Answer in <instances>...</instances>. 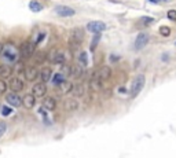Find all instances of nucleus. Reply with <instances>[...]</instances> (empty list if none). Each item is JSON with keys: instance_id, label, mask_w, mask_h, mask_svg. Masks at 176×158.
Instances as JSON below:
<instances>
[{"instance_id": "nucleus-1", "label": "nucleus", "mask_w": 176, "mask_h": 158, "mask_svg": "<svg viewBox=\"0 0 176 158\" xmlns=\"http://www.w3.org/2000/svg\"><path fill=\"white\" fill-rule=\"evenodd\" d=\"M18 54L19 50L13 44V43H7L3 48V57L6 61H10V62H15L18 59Z\"/></svg>"}, {"instance_id": "nucleus-2", "label": "nucleus", "mask_w": 176, "mask_h": 158, "mask_svg": "<svg viewBox=\"0 0 176 158\" xmlns=\"http://www.w3.org/2000/svg\"><path fill=\"white\" fill-rule=\"evenodd\" d=\"M84 37H85L84 29H81V28H74L72 30V33H70V45L79 47L84 41Z\"/></svg>"}, {"instance_id": "nucleus-3", "label": "nucleus", "mask_w": 176, "mask_h": 158, "mask_svg": "<svg viewBox=\"0 0 176 158\" xmlns=\"http://www.w3.org/2000/svg\"><path fill=\"white\" fill-rule=\"evenodd\" d=\"M145 82H146V78L143 74H138V76L133 78L132 87H131V98H135L136 95H139V92L145 87Z\"/></svg>"}, {"instance_id": "nucleus-4", "label": "nucleus", "mask_w": 176, "mask_h": 158, "mask_svg": "<svg viewBox=\"0 0 176 158\" xmlns=\"http://www.w3.org/2000/svg\"><path fill=\"white\" fill-rule=\"evenodd\" d=\"M19 54H21V57L24 58V59L30 58L35 54V45H33V43H30V41H24L22 45H21V48H19Z\"/></svg>"}, {"instance_id": "nucleus-5", "label": "nucleus", "mask_w": 176, "mask_h": 158, "mask_svg": "<svg viewBox=\"0 0 176 158\" xmlns=\"http://www.w3.org/2000/svg\"><path fill=\"white\" fill-rule=\"evenodd\" d=\"M94 77H96V78H99L101 81H107L110 77H112V69L109 68V66H101L99 69L95 72Z\"/></svg>"}, {"instance_id": "nucleus-6", "label": "nucleus", "mask_w": 176, "mask_h": 158, "mask_svg": "<svg viewBox=\"0 0 176 158\" xmlns=\"http://www.w3.org/2000/svg\"><path fill=\"white\" fill-rule=\"evenodd\" d=\"M87 29L91 33H95V34H99L101 32L106 30V24H103L101 21H92V22H88Z\"/></svg>"}, {"instance_id": "nucleus-7", "label": "nucleus", "mask_w": 176, "mask_h": 158, "mask_svg": "<svg viewBox=\"0 0 176 158\" xmlns=\"http://www.w3.org/2000/svg\"><path fill=\"white\" fill-rule=\"evenodd\" d=\"M32 94L35 95L36 98H43L44 95L47 94L45 82H37V84H35L33 88H32Z\"/></svg>"}, {"instance_id": "nucleus-8", "label": "nucleus", "mask_w": 176, "mask_h": 158, "mask_svg": "<svg viewBox=\"0 0 176 158\" xmlns=\"http://www.w3.org/2000/svg\"><path fill=\"white\" fill-rule=\"evenodd\" d=\"M6 101L10 106L13 107H19L22 105V99L19 98V95H17L15 92H11V94H7L6 95Z\"/></svg>"}, {"instance_id": "nucleus-9", "label": "nucleus", "mask_w": 176, "mask_h": 158, "mask_svg": "<svg viewBox=\"0 0 176 158\" xmlns=\"http://www.w3.org/2000/svg\"><path fill=\"white\" fill-rule=\"evenodd\" d=\"M79 106H80V103L76 98H68L63 102V107H65L66 111H76L79 109Z\"/></svg>"}, {"instance_id": "nucleus-10", "label": "nucleus", "mask_w": 176, "mask_h": 158, "mask_svg": "<svg viewBox=\"0 0 176 158\" xmlns=\"http://www.w3.org/2000/svg\"><path fill=\"white\" fill-rule=\"evenodd\" d=\"M51 61L52 63H63L66 62V57H65V52L62 50H54L51 52Z\"/></svg>"}, {"instance_id": "nucleus-11", "label": "nucleus", "mask_w": 176, "mask_h": 158, "mask_svg": "<svg viewBox=\"0 0 176 158\" xmlns=\"http://www.w3.org/2000/svg\"><path fill=\"white\" fill-rule=\"evenodd\" d=\"M39 76H40V72L36 66H28L25 69V77L28 81H35Z\"/></svg>"}, {"instance_id": "nucleus-12", "label": "nucleus", "mask_w": 176, "mask_h": 158, "mask_svg": "<svg viewBox=\"0 0 176 158\" xmlns=\"http://www.w3.org/2000/svg\"><path fill=\"white\" fill-rule=\"evenodd\" d=\"M147 43H149V34L147 33H139L136 40H135V48L136 50H142V48L146 47Z\"/></svg>"}, {"instance_id": "nucleus-13", "label": "nucleus", "mask_w": 176, "mask_h": 158, "mask_svg": "<svg viewBox=\"0 0 176 158\" xmlns=\"http://www.w3.org/2000/svg\"><path fill=\"white\" fill-rule=\"evenodd\" d=\"M8 87L11 88V91L13 92H19V91H22L24 89V81L21 80V78H18V77H14V78H11L10 80V82H8Z\"/></svg>"}, {"instance_id": "nucleus-14", "label": "nucleus", "mask_w": 176, "mask_h": 158, "mask_svg": "<svg viewBox=\"0 0 176 158\" xmlns=\"http://www.w3.org/2000/svg\"><path fill=\"white\" fill-rule=\"evenodd\" d=\"M35 105H36V96L33 94H26L22 98V106L25 109H33Z\"/></svg>"}, {"instance_id": "nucleus-15", "label": "nucleus", "mask_w": 176, "mask_h": 158, "mask_svg": "<svg viewBox=\"0 0 176 158\" xmlns=\"http://www.w3.org/2000/svg\"><path fill=\"white\" fill-rule=\"evenodd\" d=\"M55 11L61 17H72V15H74V10L70 8V7H66V6H58L55 8Z\"/></svg>"}, {"instance_id": "nucleus-16", "label": "nucleus", "mask_w": 176, "mask_h": 158, "mask_svg": "<svg viewBox=\"0 0 176 158\" xmlns=\"http://www.w3.org/2000/svg\"><path fill=\"white\" fill-rule=\"evenodd\" d=\"M40 77H41V82H48L52 77V70L50 68H43L40 70Z\"/></svg>"}, {"instance_id": "nucleus-17", "label": "nucleus", "mask_w": 176, "mask_h": 158, "mask_svg": "<svg viewBox=\"0 0 176 158\" xmlns=\"http://www.w3.org/2000/svg\"><path fill=\"white\" fill-rule=\"evenodd\" d=\"M43 106H44L45 110L52 111V110H55V109H57V102H55L54 98H45V99L43 101Z\"/></svg>"}, {"instance_id": "nucleus-18", "label": "nucleus", "mask_w": 176, "mask_h": 158, "mask_svg": "<svg viewBox=\"0 0 176 158\" xmlns=\"http://www.w3.org/2000/svg\"><path fill=\"white\" fill-rule=\"evenodd\" d=\"M11 73H13V69H11L8 65L0 66V77H1V78H8V77L11 76Z\"/></svg>"}, {"instance_id": "nucleus-19", "label": "nucleus", "mask_w": 176, "mask_h": 158, "mask_svg": "<svg viewBox=\"0 0 176 158\" xmlns=\"http://www.w3.org/2000/svg\"><path fill=\"white\" fill-rule=\"evenodd\" d=\"M77 61H79V65L80 66H83V68H85L88 65V55L85 51H80V54H79V57H77Z\"/></svg>"}, {"instance_id": "nucleus-20", "label": "nucleus", "mask_w": 176, "mask_h": 158, "mask_svg": "<svg viewBox=\"0 0 176 158\" xmlns=\"http://www.w3.org/2000/svg\"><path fill=\"white\" fill-rule=\"evenodd\" d=\"M73 88H74V85H73L70 81H68V80L61 84V92H62V94H65V95L70 94V92L73 91Z\"/></svg>"}, {"instance_id": "nucleus-21", "label": "nucleus", "mask_w": 176, "mask_h": 158, "mask_svg": "<svg viewBox=\"0 0 176 158\" xmlns=\"http://www.w3.org/2000/svg\"><path fill=\"white\" fill-rule=\"evenodd\" d=\"M91 88L94 89V91H101L103 88V81H101L96 77H92V80H91Z\"/></svg>"}, {"instance_id": "nucleus-22", "label": "nucleus", "mask_w": 176, "mask_h": 158, "mask_svg": "<svg viewBox=\"0 0 176 158\" xmlns=\"http://www.w3.org/2000/svg\"><path fill=\"white\" fill-rule=\"evenodd\" d=\"M84 92H85V89H84V85H83V84H77V85H74V88H73V91H72V94L74 95L76 98L83 96Z\"/></svg>"}, {"instance_id": "nucleus-23", "label": "nucleus", "mask_w": 176, "mask_h": 158, "mask_svg": "<svg viewBox=\"0 0 176 158\" xmlns=\"http://www.w3.org/2000/svg\"><path fill=\"white\" fill-rule=\"evenodd\" d=\"M83 66H80V65H76V66H73L72 68V73H70V76L74 77V78H79V77H81L83 74Z\"/></svg>"}, {"instance_id": "nucleus-24", "label": "nucleus", "mask_w": 176, "mask_h": 158, "mask_svg": "<svg viewBox=\"0 0 176 158\" xmlns=\"http://www.w3.org/2000/svg\"><path fill=\"white\" fill-rule=\"evenodd\" d=\"M29 8H30V11H33V13H39V11L43 10V6H41V3H39L37 0H32L30 3H29Z\"/></svg>"}, {"instance_id": "nucleus-25", "label": "nucleus", "mask_w": 176, "mask_h": 158, "mask_svg": "<svg viewBox=\"0 0 176 158\" xmlns=\"http://www.w3.org/2000/svg\"><path fill=\"white\" fill-rule=\"evenodd\" d=\"M65 81H66V77L63 76L61 72H59V73H55V76L52 77V82H54L55 85H61V84Z\"/></svg>"}, {"instance_id": "nucleus-26", "label": "nucleus", "mask_w": 176, "mask_h": 158, "mask_svg": "<svg viewBox=\"0 0 176 158\" xmlns=\"http://www.w3.org/2000/svg\"><path fill=\"white\" fill-rule=\"evenodd\" d=\"M61 73H62V74H63L65 77H66V76H70V73H72V68L63 63L62 68H61Z\"/></svg>"}, {"instance_id": "nucleus-27", "label": "nucleus", "mask_w": 176, "mask_h": 158, "mask_svg": "<svg viewBox=\"0 0 176 158\" xmlns=\"http://www.w3.org/2000/svg\"><path fill=\"white\" fill-rule=\"evenodd\" d=\"M160 34L164 36V37H167V36L171 34V29L168 26H161V28H160Z\"/></svg>"}, {"instance_id": "nucleus-28", "label": "nucleus", "mask_w": 176, "mask_h": 158, "mask_svg": "<svg viewBox=\"0 0 176 158\" xmlns=\"http://www.w3.org/2000/svg\"><path fill=\"white\" fill-rule=\"evenodd\" d=\"M99 40H101V34H95L94 40H92V43H91V51L94 52V50L96 48V45H98V43H99Z\"/></svg>"}, {"instance_id": "nucleus-29", "label": "nucleus", "mask_w": 176, "mask_h": 158, "mask_svg": "<svg viewBox=\"0 0 176 158\" xmlns=\"http://www.w3.org/2000/svg\"><path fill=\"white\" fill-rule=\"evenodd\" d=\"M7 88H8V85H7V82L4 80H0V95L6 94Z\"/></svg>"}, {"instance_id": "nucleus-30", "label": "nucleus", "mask_w": 176, "mask_h": 158, "mask_svg": "<svg viewBox=\"0 0 176 158\" xmlns=\"http://www.w3.org/2000/svg\"><path fill=\"white\" fill-rule=\"evenodd\" d=\"M6 131H7V124L4 121H0V138L6 133Z\"/></svg>"}, {"instance_id": "nucleus-31", "label": "nucleus", "mask_w": 176, "mask_h": 158, "mask_svg": "<svg viewBox=\"0 0 176 158\" xmlns=\"http://www.w3.org/2000/svg\"><path fill=\"white\" fill-rule=\"evenodd\" d=\"M11 113H13V110L10 107H7V106H3V107H1V114H3L4 117H6V115H10Z\"/></svg>"}, {"instance_id": "nucleus-32", "label": "nucleus", "mask_w": 176, "mask_h": 158, "mask_svg": "<svg viewBox=\"0 0 176 158\" xmlns=\"http://www.w3.org/2000/svg\"><path fill=\"white\" fill-rule=\"evenodd\" d=\"M167 15H168V18H169L171 21H176V10H169Z\"/></svg>"}, {"instance_id": "nucleus-33", "label": "nucleus", "mask_w": 176, "mask_h": 158, "mask_svg": "<svg viewBox=\"0 0 176 158\" xmlns=\"http://www.w3.org/2000/svg\"><path fill=\"white\" fill-rule=\"evenodd\" d=\"M143 22H145L146 25H147V24H153V22H154V19H153V18H146Z\"/></svg>"}, {"instance_id": "nucleus-34", "label": "nucleus", "mask_w": 176, "mask_h": 158, "mask_svg": "<svg viewBox=\"0 0 176 158\" xmlns=\"http://www.w3.org/2000/svg\"><path fill=\"white\" fill-rule=\"evenodd\" d=\"M3 48H4V45H3L1 43H0V55L3 54Z\"/></svg>"}, {"instance_id": "nucleus-35", "label": "nucleus", "mask_w": 176, "mask_h": 158, "mask_svg": "<svg viewBox=\"0 0 176 158\" xmlns=\"http://www.w3.org/2000/svg\"><path fill=\"white\" fill-rule=\"evenodd\" d=\"M151 1H156V3H157V1H160V0H151Z\"/></svg>"}, {"instance_id": "nucleus-36", "label": "nucleus", "mask_w": 176, "mask_h": 158, "mask_svg": "<svg viewBox=\"0 0 176 158\" xmlns=\"http://www.w3.org/2000/svg\"><path fill=\"white\" fill-rule=\"evenodd\" d=\"M160 1H161V0H160ZM162 1H171V0H162Z\"/></svg>"}]
</instances>
